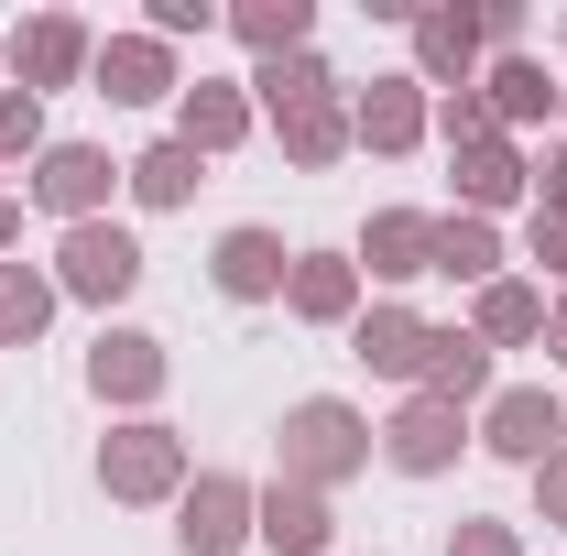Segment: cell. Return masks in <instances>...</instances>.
<instances>
[{
    "label": "cell",
    "instance_id": "6da1fadb",
    "mask_svg": "<svg viewBox=\"0 0 567 556\" xmlns=\"http://www.w3.org/2000/svg\"><path fill=\"white\" fill-rule=\"evenodd\" d=\"M274 447H284L274 481H295V491H339V481H360V470L382 459V425L360 415V404H339V393H306V404H284Z\"/></svg>",
    "mask_w": 567,
    "mask_h": 556
},
{
    "label": "cell",
    "instance_id": "7a4b0ae2",
    "mask_svg": "<svg viewBox=\"0 0 567 556\" xmlns=\"http://www.w3.org/2000/svg\"><path fill=\"white\" fill-rule=\"evenodd\" d=\"M197 481V459H186V436H175V425L164 415H121L110 425V436H99V491H110V502H175V491Z\"/></svg>",
    "mask_w": 567,
    "mask_h": 556
},
{
    "label": "cell",
    "instance_id": "3957f363",
    "mask_svg": "<svg viewBox=\"0 0 567 556\" xmlns=\"http://www.w3.org/2000/svg\"><path fill=\"white\" fill-rule=\"evenodd\" d=\"M55 295H76V306H121L153 262H142V240L121 229V218H76V229H55Z\"/></svg>",
    "mask_w": 567,
    "mask_h": 556
},
{
    "label": "cell",
    "instance_id": "277c9868",
    "mask_svg": "<svg viewBox=\"0 0 567 556\" xmlns=\"http://www.w3.org/2000/svg\"><path fill=\"white\" fill-rule=\"evenodd\" d=\"M121 175H132V164H110V142H44L22 186H33V208L55 218V229H76V218H110Z\"/></svg>",
    "mask_w": 567,
    "mask_h": 556
},
{
    "label": "cell",
    "instance_id": "5b68a950",
    "mask_svg": "<svg viewBox=\"0 0 567 556\" xmlns=\"http://www.w3.org/2000/svg\"><path fill=\"white\" fill-rule=\"evenodd\" d=\"M470 436H481L492 459H513V470H546V459L567 447V393H546V382H502Z\"/></svg>",
    "mask_w": 567,
    "mask_h": 556
},
{
    "label": "cell",
    "instance_id": "8992f818",
    "mask_svg": "<svg viewBox=\"0 0 567 556\" xmlns=\"http://www.w3.org/2000/svg\"><path fill=\"white\" fill-rule=\"evenodd\" d=\"M164 382H175V349L153 339V328H99V349H87V393H99L110 415H153Z\"/></svg>",
    "mask_w": 567,
    "mask_h": 556
},
{
    "label": "cell",
    "instance_id": "52a82bcc",
    "mask_svg": "<svg viewBox=\"0 0 567 556\" xmlns=\"http://www.w3.org/2000/svg\"><path fill=\"white\" fill-rule=\"evenodd\" d=\"M458 447H481V436H470L458 404H436V393H404V404L382 415V470H404V481H447Z\"/></svg>",
    "mask_w": 567,
    "mask_h": 556
},
{
    "label": "cell",
    "instance_id": "ba28073f",
    "mask_svg": "<svg viewBox=\"0 0 567 556\" xmlns=\"http://www.w3.org/2000/svg\"><path fill=\"white\" fill-rule=\"evenodd\" d=\"M251 502L262 491L240 481V470H197V481L175 491V556H240L251 546Z\"/></svg>",
    "mask_w": 567,
    "mask_h": 556
},
{
    "label": "cell",
    "instance_id": "9c48e42d",
    "mask_svg": "<svg viewBox=\"0 0 567 556\" xmlns=\"http://www.w3.org/2000/svg\"><path fill=\"white\" fill-rule=\"evenodd\" d=\"M0 66H11V87L44 99V87H76V76L99 66V33H87L76 11H33V22H11V55H0Z\"/></svg>",
    "mask_w": 567,
    "mask_h": 556
},
{
    "label": "cell",
    "instance_id": "30bf717a",
    "mask_svg": "<svg viewBox=\"0 0 567 556\" xmlns=\"http://www.w3.org/2000/svg\"><path fill=\"white\" fill-rule=\"evenodd\" d=\"M415 87H481V11L470 0H415Z\"/></svg>",
    "mask_w": 567,
    "mask_h": 556
},
{
    "label": "cell",
    "instance_id": "8fae6325",
    "mask_svg": "<svg viewBox=\"0 0 567 556\" xmlns=\"http://www.w3.org/2000/svg\"><path fill=\"white\" fill-rule=\"evenodd\" d=\"M99 99L110 110H153V99H186V66H175V44H153V33H99Z\"/></svg>",
    "mask_w": 567,
    "mask_h": 556
},
{
    "label": "cell",
    "instance_id": "7c38bea8",
    "mask_svg": "<svg viewBox=\"0 0 567 556\" xmlns=\"http://www.w3.org/2000/svg\"><path fill=\"white\" fill-rule=\"evenodd\" d=\"M284 274H295V251H284V229H262V218H240V229H218V251H208V284L229 295V306H284Z\"/></svg>",
    "mask_w": 567,
    "mask_h": 556
},
{
    "label": "cell",
    "instance_id": "4fadbf2b",
    "mask_svg": "<svg viewBox=\"0 0 567 556\" xmlns=\"http://www.w3.org/2000/svg\"><path fill=\"white\" fill-rule=\"evenodd\" d=\"M447 175H458V208H470V218H502V208H524V197H535V153H524L513 132L458 142V153H447Z\"/></svg>",
    "mask_w": 567,
    "mask_h": 556
},
{
    "label": "cell",
    "instance_id": "5bb4252c",
    "mask_svg": "<svg viewBox=\"0 0 567 556\" xmlns=\"http://www.w3.org/2000/svg\"><path fill=\"white\" fill-rule=\"evenodd\" d=\"M425 132H436V99H425L415 76H371V87H350V142H360V153H415Z\"/></svg>",
    "mask_w": 567,
    "mask_h": 556
},
{
    "label": "cell",
    "instance_id": "9a60e30c",
    "mask_svg": "<svg viewBox=\"0 0 567 556\" xmlns=\"http://www.w3.org/2000/svg\"><path fill=\"white\" fill-rule=\"evenodd\" d=\"M328 535H339V513H328V491L262 481V502H251V546H262V556H328Z\"/></svg>",
    "mask_w": 567,
    "mask_h": 556
},
{
    "label": "cell",
    "instance_id": "2e32d148",
    "mask_svg": "<svg viewBox=\"0 0 567 556\" xmlns=\"http://www.w3.org/2000/svg\"><path fill=\"white\" fill-rule=\"evenodd\" d=\"M284 142V164L295 175H328L339 153H350V87H328V99H284V110H262Z\"/></svg>",
    "mask_w": 567,
    "mask_h": 556
},
{
    "label": "cell",
    "instance_id": "e0dca14e",
    "mask_svg": "<svg viewBox=\"0 0 567 556\" xmlns=\"http://www.w3.org/2000/svg\"><path fill=\"white\" fill-rule=\"evenodd\" d=\"M262 132V110H251V87H218V76H197V87H186V99H175V142H186V153H240V142Z\"/></svg>",
    "mask_w": 567,
    "mask_h": 556
},
{
    "label": "cell",
    "instance_id": "ac0fdd59",
    "mask_svg": "<svg viewBox=\"0 0 567 556\" xmlns=\"http://www.w3.org/2000/svg\"><path fill=\"white\" fill-rule=\"evenodd\" d=\"M350 360H360V371H382V382H415V371H425V317L404 306V295L360 306V317H350Z\"/></svg>",
    "mask_w": 567,
    "mask_h": 556
},
{
    "label": "cell",
    "instance_id": "d6986e66",
    "mask_svg": "<svg viewBox=\"0 0 567 556\" xmlns=\"http://www.w3.org/2000/svg\"><path fill=\"white\" fill-rule=\"evenodd\" d=\"M284 306H295L306 328H350V317H360V262H350V251H295Z\"/></svg>",
    "mask_w": 567,
    "mask_h": 556
},
{
    "label": "cell",
    "instance_id": "ffe728a7",
    "mask_svg": "<svg viewBox=\"0 0 567 556\" xmlns=\"http://www.w3.org/2000/svg\"><path fill=\"white\" fill-rule=\"evenodd\" d=\"M425 251H436V218H425V208H371V229H360L350 262H360L371 284H415Z\"/></svg>",
    "mask_w": 567,
    "mask_h": 556
},
{
    "label": "cell",
    "instance_id": "44dd1931",
    "mask_svg": "<svg viewBox=\"0 0 567 556\" xmlns=\"http://www.w3.org/2000/svg\"><path fill=\"white\" fill-rule=\"evenodd\" d=\"M415 393H436V404H492V349L470 339V328H425V371H415Z\"/></svg>",
    "mask_w": 567,
    "mask_h": 556
},
{
    "label": "cell",
    "instance_id": "7402d4cb",
    "mask_svg": "<svg viewBox=\"0 0 567 556\" xmlns=\"http://www.w3.org/2000/svg\"><path fill=\"white\" fill-rule=\"evenodd\" d=\"M481 99H492L502 132H535V121H557V110H567V87L535 66V55H492V66H481Z\"/></svg>",
    "mask_w": 567,
    "mask_h": 556
},
{
    "label": "cell",
    "instance_id": "603a6c76",
    "mask_svg": "<svg viewBox=\"0 0 567 556\" xmlns=\"http://www.w3.org/2000/svg\"><path fill=\"white\" fill-rule=\"evenodd\" d=\"M470 339L481 349H524V339H546V284H524V274H502L470 295Z\"/></svg>",
    "mask_w": 567,
    "mask_h": 556
},
{
    "label": "cell",
    "instance_id": "cb8c5ba5",
    "mask_svg": "<svg viewBox=\"0 0 567 556\" xmlns=\"http://www.w3.org/2000/svg\"><path fill=\"white\" fill-rule=\"evenodd\" d=\"M425 274H447V284H502V229L492 218H470V208H447L436 218V251H425Z\"/></svg>",
    "mask_w": 567,
    "mask_h": 556
},
{
    "label": "cell",
    "instance_id": "d4e9b609",
    "mask_svg": "<svg viewBox=\"0 0 567 556\" xmlns=\"http://www.w3.org/2000/svg\"><path fill=\"white\" fill-rule=\"evenodd\" d=\"M121 186H132L142 208H186V197L208 186V153H186V142L164 132V142H142V153H132V175H121Z\"/></svg>",
    "mask_w": 567,
    "mask_h": 556
},
{
    "label": "cell",
    "instance_id": "484cf974",
    "mask_svg": "<svg viewBox=\"0 0 567 556\" xmlns=\"http://www.w3.org/2000/svg\"><path fill=\"white\" fill-rule=\"evenodd\" d=\"M55 306H66V295H55L44 262H0V349H33L55 328Z\"/></svg>",
    "mask_w": 567,
    "mask_h": 556
},
{
    "label": "cell",
    "instance_id": "4316f807",
    "mask_svg": "<svg viewBox=\"0 0 567 556\" xmlns=\"http://www.w3.org/2000/svg\"><path fill=\"white\" fill-rule=\"evenodd\" d=\"M229 33H240L262 66H274V55H306V44H317V0H240Z\"/></svg>",
    "mask_w": 567,
    "mask_h": 556
},
{
    "label": "cell",
    "instance_id": "83f0119b",
    "mask_svg": "<svg viewBox=\"0 0 567 556\" xmlns=\"http://www.w3.org/2000/svg\"><path fill=\"white\" fill-rule=\"evenodd\" d=\"M240 87H251V110H284V99H328V87H339V66L306 44V55H274V66H251Z\"/></svg>",
    "mask_w": 567,
    "mask_h": 556
},
{
    "label": "cell",
    "instance_id": "f1b7e54d",
    "mask_svg": "<svg viewBox=\"0 0 567 556\" xmlns=\"http://www.w3.org/2000/svg\"><path fill=\"white\" fill-rule=\"evenodd\" d=\"M33 153H44V99L0 87V164H33Z\"/></svg>",
    "mask_w": 567,
    "mask_h": 556
},
{
    "label": "cell",
    "instance_id": "f546056e",
    "mask_svg": "<svg viewBox=\"0 0 567 556\" xmlns=\"http://www.w3.org/2000/svg\"><path fill=\"white\" fill-rule=\"evenodd\" d=\"M142 33H153V44H186V33H197V44H208V33H229V11H208V0H153Z\"/></svg>",
    "mask_w": 567,
    "mask_h": 556
},
{
    "label": "cell",
    "instance_id": "4dcf8cb0",
    "mask_svg": "<svg viewBox=\"0 0 567 556\" xmlns=\"http://www.w3.org/2000/svg\"><path fill=\"white\" fill-rule=\"evenodd\" d=\"M502 121H492V99H481V87H447V99H436V142H447V153H458V142H492Z\"/></svg>",
    "mask_w": 567,
    "mask_h": 556
},
{
    "label": "cell",
    "instance_id": "1f68e13d",
    "mask_svg": "<svg viewBox=\"0 0 567 556\" xmlns=\"http://www.w3.org/2000/svg\"><path fill=\"white\" fill-rule=\"evenodd\" d=\"M447 556H524V524H502V513H458V524H447Z\"/></svg>",
    "mask_w": 567,
    "mask_h": 556
},
{
    "label": "cell",
    "instance_id": "d6a6232c",
    "mask_svg": "<svg viewBox=\"0 0 567 556\" xmlns=\"http://www.w3.org/2000/svg\"><path fill=\"white\" fill-rule=\"evenodd\" d=\"M524 481H535V524H557V535H567V447L546 459V470H524Z\"/></svg>",
    "mask_w": 567,
    "mask_h": 556
},
{
    "label": "cell",
    "instance_id": "836d02e7",
    "mask_svg": "<svg viewBox=\"0 0 567 556\" xmlns=\"http://www.w3.org/2000/svg\"><path fill=\"white\" fill-rule=\"evenodd\" d=\"M535 208L567 218V142H557V153H535Z\"/></svg>",
    "mask_w": 567,
    "mask_h": 556
},
{
    "label": "cell",
    "instance_id": "e575fe53",
    "mask_svg": "<svg viewBox=\"0 0 567 556\" xmlns=\"http://www.w3.org/2000/svg\"><path fill=\"white\" fill-rule=\"evenodd\" d=\"M535 262H546V284H567V218L535 208Z\"/></svg>",
    "mask_w": 567,
    "mask_h": 556
},
{
    "label": "cell",
    "instance_id": "d590c367",
    "mask_svg": "<svg viewBox=\"0 0 567 556\" xmlns=\"http://www.w3.org/2000/svg\"><path fill=\"white\" fill-rule=\"evenodd\" d=\"M546 360H567V295H546Z\"/></svg>",
    "mask_w": 567,
    "mask_h": 556
},
{
    "label": "cell",
    "instance_id": "8d00e7d4",
    "mask_svg": "<svg viewBox=\"0 0 567 556\" xmlns=\"http://www.w3.org/2000/svg\"><path fill=\"white\" fill-rule=\"evenodd\" d=\"M22 251V197H0V262Z\"/></svg>",
    "mask_w": 567,
    "mask_h": 556
},
{
    "label": "cell",
    "instance_id": "74e56055",
    "mask_svg": "<svg viewBox=\"0 0 567 556\" xmlns=\"http://www.w3.org/2000/svg\"><path fill=\"white\" fill-rule=\"evenodd\" d=\"M557 44H567V11H557Z\"/></svg>",
    "mask_w": 567,
    "mask_h": 556
},
{
    "label": "cell",
    "instance_id": "f35d334b",
    "mask_svg": "<svg viewBox=\"0 0 567 556\" xmlns=\"http://www.w3.org/2000/svg\"><path fill=\"white\" fill-rule=\"evenodd\" d=\"M557 121H567V110H557Z\"/></svg>",
    "mask_w": 567,
    "mask_h": 556
}]
</instances>
